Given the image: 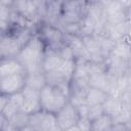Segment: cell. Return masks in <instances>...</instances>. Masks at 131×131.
I'll return each mask as SVG.
<instances>
[{
    "mask_svg": "<svg viewBox=\"0 0 131 131\" xmlns=\"http://www.w3.org/2000/svg\"><path fill=\"white\" fill-rule=\"evenodd\" d=\"M102 105L104 108V114L111 116L113 119L119 116L125 106H130V105H125L118 96H112V95L108 96V98L105 100V102Z\"/></svg>",
    "mask_w": 131,
    "mask_h": 131,
    "instance_id": "11",
    "label": "cell"
},
{
    "mask_svg": "<svg viewBox=\"0 0 131 131\" xmlns=\"http://www.w3.org/2000/svg\"><path fill=\"white\" fill-rule=\"evenodd\" d=\"M5 121H6V120L0 115V130H1V128H2V126H3V124L5 123Z\"/></svg>",
    "mask_w": 131,
    "mask_h": 131,
    "instance_id": "22",
    "label": "cell"
},
{
    "mask_svg": "<svg viewBox=\"0 0 131 131\" xmlns=\"http://www.w3.org/2000/svg\"><path fill=\"white\" fill-rule=\"evenodd\" d=\"M8 99H9V96H7V95H5V94H3V93L0 92V115H1L4 106L6 105Z\"/></svg>",
    "mask_w": 131,
    "mask_h": 131,
    "instance_id": "20",
    "label": "cell"
},
{
    "mask_svg": "<svg viewBox=\"0 0 131 131\" xmlns=\"http://www.w3.org/2000/svg\"><path fill=\"white\" fill-rule=\"evenodd\" d=\"M0 131H19V128L15 126L13 123H11L10 121H5Z\"/></svg>",
    "mask_w": 131,
    "mask_h": 131,
    "instance_id": "19",
    "label": "cell"
},
{
    "mask_svg": "<svg viewBox=\"0 0 131 131\" xmlns=\"http://www.w3.org/2000/svg\"><path fill=\"white\" fill-rule=\"evenodd\" d=\"M104 114V108L102 104H98V105H90L88 106V111H87V116L86 118L92 122L93 120L99 118L100 116H102Z\"/></svg>",
    "mask_w": 131,
    "mask_h": 131,
    "instance_id": "15",
    "label": "cell"
},
{
    "mask_svg": "<svg viewBox=\"0 0 131 131\" xmlns=\"http://www.w3.org/2000/svg\"><path fill=\"white\" fill-rule=\"evenodd\" d=\"M75 68H76V59H66L62 60L60 67L58 68V70L56 71V73L66 81V82H71L72 78L74 76V72H75Z\"/></svg>",
    "mask_w": 131,
    "mask_h": 131,
    "instance_id": "14",
    "label": "cell"
},
{
    "mask_svg": "<svg viewBox=\"0 0 131 131\" xmlns=\"http://www.w3.org/2000/svg\"><path fill=\"white\" fill-rule=\"evenodd\" d=\"M113 125H114V119L111 116L103 114L102 116L91 122L90 131H110Z\"/></svg>",
    "mask_w": 131,
    "mask_h": 131,
    "instance_id": "13",
    "label": "cell"
},
{
    "mask_svg": "<svg viewBox=\"0 0 131 131\" xmlns=\"http://www.w3.org/2000/svg\"><path fill=\"white\" fill-rule=\"evenodd\" d=\"M90 125L91 122L86 117H84V118H80L76 126L79 129V131H90Z\"/></svg>",
    "mask_w": 131,
    "mask_h": 131,
    "instance_id": "17",
    "label": "cell"
},
{
    "mask_svg": "<svg viewBox=\"0 0 131 131\" xmlns=\"http://www.w3.org/2000/svg\"><path fill=\"white\" fill-rule=\"evenodd\" d=\"M66 131H79V129L77 128V126H74V127H72V128H70V129H68Z\"/></svg>",
    "mask_w": 131,
    "mask_h": 131,
    "instance_id": "23",
    "label": "cell"
},
{
    "mask_svg": "<svg viewBox=\"0 0 131 131\" xmlns=\"http://www.w3.org/2000/svg\"><path fill=\"white\" fill-rule=\"evenodd\" d=\"M23 100H24V96L21 92L12 94L9 96V99L6 103V105L4 106L1 116L6 120V121H10L12 120V118L20 112L21 110V105H23Z\"/></svg>",
    "mask_w": 131,
    "mask_h": 131,
    "instance_id": "9",
    "label": "cell"
},
{
    "mask_svg": "<svg viewBox=\"0 0 131 131\" xmlns=\"http://www.w3.org/2000/svg\"><path fill=\"white\" fill-rule=\"evenodd\" d=\"M41 108L56 115L69 101V97L56 86L46 84L39 92Z\"/></svg>",
    "mask_w": 131,
    "mask_h": 131,
    "instance_id": "2",
    "label": "cell"
},
{
    "mask_svg": "<svg viewBox=\"0 0 131 131\" xmlns=\"http://www.w3.org/2000/svg\"><path fill=\"white\" fill-rule=\"evenodd\" d=\"M80 118L81 117L78 113L77 107L73 105L70 101H68L67 104L55 115L56 125L61 131H66L76 126Z\"/></svg>",
    "mask_w": 131,
    "mask_h": 131,
    "instance_id": "3",
    "label": "cell"
},
{
    "mask_svg": "<svg viewBox=\"0 0 131 131\" xmlns=\"http://www.w3.org/2000/svg\"><path fill=\"white\" fill-rule=\"evenodd\" d=\"M19 131H36V130H35L31 125L26 124L25 126H23V127L19 128Z\"/></svg>",
    "mask_w": 131,
    "mask_h": 131,
    "instance_id": "21",
    "label": "cell"
},
{
    "mask_svg": "<svg viewBox=\"0 0 131 131\" xmlns=\"http://www.w3.org/2000/svg\"><path fill=\"white\" fill-rule=\"evenodd\" d=\"M47 84L46 77L44 72H36V73H26V86L30 89L39 91Z\"/></svg>",
    "mask_w": 131,
    "mask_h": 131,
    "instance_id": "12",
    "label": "cell"
},
{
    "mask_svg": "<svg viewBox=\"0 0 131 131\" xmlns=\"http://www.w3.org/2000/svg\"><path fill=\"white\" fill-rule=\"evenodd\" d=\"M62 62L58 50L53 48H46L42 59V70L44 73L56 72Z\"/></svg>",
    "mask_w": 131,
    "mask_h": 131,
    "instance_id": "7",
    "label": "cell"
},
{
    "mask_svg": "<svg viewBox=\"0 0 131 131\" xmlns=\"http://www.w3.org/2000/svg\"><path fill=\"white\" fill-rule=\"evenodd\" d=\"M28 124L31 125L36 131H50L56 126L55 115L44 111L29 116Z\"/></svg>",
    "mask_w": 131,
    "mask_h": 131,
    "instance_id": "5",
    "label": "cell"
},
{
    "mask_svg": "<svg viewBox=\"0 0 131 131\" xmlns=\"http://www.w3.org/2000/svg\"><path fill=\"white\" fill-rule=\"evenodd\" d=\"M20 73H26L25 68L16 57L0 58V78Z\"/></svg>",
    "mask_w": 131,
    "mask_h": 131,
    "instance_id": "8",
    "label": "cell"
},
{
    "mask_svg": "<svg viewBox=\"0 0 131 131\" xmlns=\"http://www.w3.org/2000/svg\"><path fill=\"white\" fill-rule=\"evenodd\" d=\"M129 123H114L110 131H129Z\"/></svg>",
    "mask_w": 131,
    "mask_h": 131,
    "instance_id": "18",
    "label": "cell"
},
{
    "mask_svg": "<svg viewBox=\"0 0 131 131\" xmlns=\"http://www.w3.org/2000/svg\"><path fill=\"white\" fill-rule=\"evenodd\" d=\"M24 100H23V105H21V112L25 113L28 116H31L33 114H36L40 111L41 104H40V96H39V91L30 89L28 87H25L21 91Z\"/></svg>",
    "mask_w": 131,
    "mask_h": 131,
    "instance_id": "6",
    "label": "cell"
},
{
    "mask_svg": "<svg viewBox=\"0 0 131 131\" xmlns=\"http://www.w3.org/2000/svg\"><path fill=\"white\" fill-rule=\"evenodd\" d=\"M47 46L44 41L37 35L34 34L31 39L19 49L15 56L25 68L26 73L43 72L42 59Z\"/></svg>",
    "mask_w": 131,
    "mask_h": 131,
    "instance_id": "1",
    "label": "cell"
},
{
    "mask_svg": "<svg viewBox=\"0 0 131 131\" xmlns=\"http://www.w3.org/2000/svg\"><path fill=\"white\" fill-rule=\"evenodd\" d=\"M26 86V73L0 78V92L10 96L21 92Z\"/></svg>",
    "mask_w": 131,
    "mask_h": 131,
    "instance_id": "4",
    "label": "cell"
},
{
    "mask_svg": "<svg viewBox=\"0 0 131 131\" xmlns=\"http://www.w3.org/2000/svg\"><path fill=\"white\" fill-rule=\"evenodd\" d=\"M28 120H29V116L20 111L12 118V120H10V122L13 123L15 126H17L18 128H20V127L25 126L26 124H28Z\"/></svg>",
    "mask_w": 131,
    "mask_h": 131,
    "instance_id": "16",
    "label": "cell"
},
{
    "mask_svg": "<svg viewBox=\"0 0 131 131\" xmlns=\"http://www.w3.org/2000/svg\"><path fill=\"white\" fill-rule=\"evenodd\" d=\"M50 131H61V130H60V129L58 128V126L56 125V126H55V127H53V128H52Z\"/></svg>",
    "mask_w": 131,
    "mask_h": 131,
    "instance_id": "24",
    "label": "cell"
},
{
    "mask_svg": "<svg viewBox=\"0 0 131 131\" xmlns=\"http://www.w3.org/2000/svg\"><path fill=\"white\" fill-rule=\"evenodd\" d=\"M108 96H110V93L104 90L88 87L84 93V100L88 106L98 105V104H103L105 100L108 98Z\"/></svg>",
    "mask_w": 131,
    "mask_h": 131,
    "instance_id": "10",
    "label": "cell"
}]
</instances>
